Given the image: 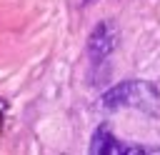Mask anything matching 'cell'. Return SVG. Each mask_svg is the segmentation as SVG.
I'll use <instances>...</instances> for the list:
<instances>
[{
  "label": "cell",
  "mask_w": 160,
  "mask_h": 155,
  "mask_svg": "<svg viewBox=\"0 0 160 155\" xmlns=\"http://www.w3.org/2000/svg\"><path fill=\"white\" fill-rule=\"evenodd\" d=\"M155 102H160L155 88L140 82V80H128V82H120L115 85L112 90H108L102 95V105L115 110V108H122V105H132V108H142V110H150Z\"/></svg>",
  "instance_id": "obj_1"
},
{
  "label": "cell",
  "mask_w": 160,
  "mask_h": 155,
  "mask_svg": "<svg viewBox=\"0 0 160 155\" xmlns=\"http://www.w3.org/2000/svg\"><path fill=\"white\" fill-rule=\"evenodd\" d=\"M90 152L95 155H130V152H160L158 148H140V145H120L118 138H112V132L108 128H100L92 138Z\"/></svg>",
  "instance_id": "obj_2"
},
{
  "label": "cell",
  "mask_w": 160,
  "mask_h": 155,
  "mask_svg": "<svg viewBox=\"0 0 160 155\" xmlns=\"http://www.w3.org/2000/svg\"><path fill=\"white\" fill-rule=\"evenodd\" d=\"M115 42H118V30H115V25L100 22V25L90 32V40H88L90 58H92L95 62H102V60L115 50Z\"/></svg>",
  "instance_id": "obj_3"
}]
</instances>
